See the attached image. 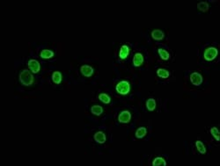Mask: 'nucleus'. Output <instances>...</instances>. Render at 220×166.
<instances>
[{
	"label": "nucleus",
	"mask_w": 220,
	"mask_h": 166,
	"mask_svg": "<svg viewBox=\"0 0 220 166\" xmlns=\"http://www.w3.org/2000/svg\"><path fill=\"white\" fill-rule=\"evenodd\" d=\"M19 82L25 86H30L33 84L34 77L28 70H23L19 73Z\"/></svg>",
	"instance_id": "obj_1"
},
{
	"label": "nucleus",
	"mask_w": 220,
	"mask_h": 166,
	"mask_svg": "<svg viewBox=\"0 0 220 166\" xmlns=\"http://www.w3.org/2000/svg\"><path fill=\"white\" fill-rule=\"evenodd\" d=\"M115 90L119 94L127 95L130 91V84L128 81H121L116 84Z\"/></svg>",
	"instance_id": "obj_2"
},
{
	"label": "nucleus",
	"mask_w": 220,
	"mask_h": 166,
	"mask_svg": "<svg viewBox=\"0 0 220 166\" xmlns=\"http://www.w3.org/2000/svg\"><path fill=\"white\" fill-rule=\"evenodd\" d=\"M219 54V50L214 47H208L206 48V50L204 51V59L206 61H213L218 56Z\"/></svg>",
	"instance_id": "obj_3"
},
{
	"label": "nucleus",
	"mask_w": 220,
	"mask_h": 166,
	"mask_svg": "<svg viewBox=\"0 0 220 166\" xmlns=\"http://www.w3.org/2000/svg\"><path fill=\"white\" fill-rule=\"evenodd\" d=\"M203 80H204L203 79V76L201 75L200 73H198V72H193L190 75V81L195 86L201 85L202 83H203Z\"/></svg>",
	"instance_id": "obj_4"
},
{
	"label": "nucleus",
	"mask_w": 220,
	"mask_h": 166,
	"mask_svg": "<svg viewBox=\"0 0 220 166\" xmlns=\"http://www.w3.org/2000/svg\"><path fill=\"white\" fill-rule=\"evenodd\" d=\"M28 68L30 69L33 73H38L41 70V64L40 62L35 59H31V60L28 61Z\"/></svg>",
	"instance_id": "obj_5"
},
{
	"label": "nucleus",
	"mask_w": 220,
	"mask_h": 166,
	"mask_svg": "<svg viewBox=\"0 0 220 166\" xmlns=\"http://www.w3.org/2000/svg\"><path fill=\"white\" fill-rule=\"evenodd\" d=\"M80 72H81V74L84 76L90 77V76H92L93 74H94V70L93 67H91L89 65H83L80 68Z\"/></svg>",
	"instance_id": "obj_6"
},
{
	"label": "nucleus",
	"mask_w": 220,
	"mask_h": 166,
	"mask_svg": "<svg viewBox=\"0 0 220 166\" xmlns=\"http://www.w3.org/2000/svg\"><path fill=\"white\" fill-rule=\"evenodd\" d=\"M130 120H131V113L129 111H123L118 116V121L121 123H129Z\"/></svg>",
	"instance_id": "obj_7"
},
{
	"label": "nucleus",
	"mask_w": 220,
	"mask_h": 166,
	"mask_svg": "<svg viewBox=\"0 0 220 166\" xmlns=\"http://www.w3.org/2000/svg\"><path fill=\"white\" fill-rule=\"evenodd\" d=\"M151 34H152V39L155 40V41H162V40L164 39V37H165L164 32L159 30V29H155V30H153Z\"/></svg>",
	"instance_id": "obj_8"
},
{
	"label": "nucleus",
	"mask_w": 220,
	"mask_h": 166,
	"mask_svg": "<svg viewBox=\"0 0 220 166\" xmlns=\"http://www.w3.org/2000/svg\"><path fill=\"white\" fill-rule=\"evenodd\" d=\"M143 62V56L141 53H137L134 57H133V64L135 67H139L141 66Z\"/></svg>",
	"instance_id": "obj_9"
},
{
	"label": "nucleus",
	"mask_w": 220,
	"mask_h": 166,
	"mask_svg": "<svg viewBox=\"0 0 220 166\" xmlns=\"http://www.w3.org/2000/svg\"><path fill=\"white\" fill-rule=\"evenodd\" d=\"M129 54V47L127 45H123L121 47L120 52H119V57L123 60L126 59Z\"/></svg>",
	"instance_id": "obj_10"
},
{
	"label": "nucleus",
	"mask_w": 220,
	"mask_h": 166,
	"mask_svg": "<svg viewBox=\"0 0 220 166\" xmlns=\"http://www.w3.org/2000/svg\"><path fill=\"white\" fill-rule=\"evenodd\" d=\"M94 138L95 142L100 143V144H102V143H104L106 142V135L103 132H101V131H99V132L95 133Z\"/></svg>",
	"instance_id": "obj_11"
},
{
	"label": "nucleus",
	"mask_w": 220,
	"mask_h": 166,
	"mask_svg": "<svg viewBox=\"0 0 220 166\" xmlns=\"http://www.w3.org/2000/svg\"><path fill=\"white\" fill-rule=\"evenodd\" d=\"M63 80V76L60 71H55L52 74V81L56 84H61Z\"/></svg>",
	"instance_id": "obj_12"
},
{
	"label": "nucleus",
	"mask_w": 220,
	"mask_h": 166,
	"mask_svg": "<svg viewBox=\"0 0 220 166\" xmlns=\"http://www.w3.org/2000/svg\"><path fill=\"white\" fill-rule=\"evenodd\" d=\"M40 56L43 59H49L54 56V52L49 49H43L41 51Z\"/></svg>",
	"instance_id": "obj_13"
},
{
	"label": "nucleus",
	"mask_w": 220,
	"mask_h": 166,
	"mask_svg": "<svg viewBox=\"0 0 220 166\" xmlns=\"http://www.w3.org/2000/svg\"><path fill=\"white\" fill-rule=\"evenodd\" d=\"M145 105H146V108H147L150 112H152V111H154L155 108H156V101H155L154 99H149L146 100Z\"/></svg>",
	"instance_id": "obj_14"
},
{
	"label": "nucleus",
	"mask_w": 220,
	"mask_h": 166,
	"mask_svg": "<svg viewBox=\"0 0 220 166\" xmlns=\"http://www.w3.org/2000/svg\"><path fill=\"white\" fill-rule=\"evenodd\" d=\"M158 56H160V58L162 60L166 61L170 58V55L169 53L166 50V49H163V48H158Z\"/></svg>",
	"instance_id": "obj_15"
},
{
	"label": "nucleus",
	"mask_w": 220,
	"mask_h": 166,
	"mask_svg": "<svg viewBox=\"0 0 220 166\" xmlns=\"http://www.w3.org/2000/svg\"><path fill=\"white\" fill-rule=\"evenodd\" d=\"M152 165L153 166H166V162L163 157L158 156L156 158H154V160L152 161Z\"/></svg>",
	"instance_id": "obj_16"
},
{
	"label": "nucleus",
	"mask_w": 220,
	"mask_h": 166,
	"mask_svg": "<svg viewBox=\"0 0 220 166\" xmlns=\"http://www.w3.org/2000/svg\"><path fill=\"white\" fill-rule=\"evenodd\" d=\"M146 134H147V129L145 127H141L137 129L136 137L138 138V139H142V138H143L144 136H146Z\"/></svg>",
	"instance_id": "obj_17"
},
{
	"label": "nucleus",
	"mask_w": 220,
	"mask_h": 166,
	"mask_svg": "<svg viewBox=\"0 0 220 166\" xmlns=\"http://www.w3.org/2000/svg\"><path fill=\"white\" fill-rule=\"evenodd\" d=\"M209 8H210V5L206 2H200L197 4V9L203 13H206L209 10Z\"/></svg>",
	"instance_id": "obj_18"
},
{
	"label": "nucleus",
	"mask_w": 220,
	"mask_h": 166,
	"mask_svg": "<svg viewBox=\"0 0 220 166\" xmlns=\"http://www.w3.org/2000/svg\"><path fill=\"white\" fill-rule=\"evenodd\" d=\"M91 112H92L94 114H95V115L99 116V115L102 114V113H103V108H102L100 106L95 105V106H93L91 107Z\"/></svg>",
	"instance_id": "obj_19"
},
{
	"label": "nucleus",
	"mask_w": 220,
	"mask_h": 166,
	"mask_svg": "<svg viewBox=\"0 0 220 166\" xmlns=\"http://www.w3.org/2000/svg\"><path fill=\"white\" fill-rule=\"evenodd\" d=\"M99 99L104 104H109L111 102V98L106 93H100L99 95Z\"/></svg>",
	"instance_id": "obj_20"
},
{
	"label": "nucleus",
	"mask_w": 220,
	"mask_h": 166,
	"mask_svg": "<svg viewBox=\"0 0 220 166\" xmlns=\"http://www.w3.org/2000/svg\"><path fill=\"white\" fill-rule=\"evenodd\" d=\"M195 147H196L197 150L199 151V153H201V154H205L206 153V148H205L204 144L201 141H196L195 142Z\"/></svg>",
	"instance_id": "obj_21"
},
{
	"label": "nucleus",
	"mask_w": 220,
	"mask_h": 166,
	"mask_svg": "<svg viewBox=\"0 0 220 166\" xmlns=\"http://www.w3.org/2000/svg\"><path fill=\"white\" fill-rule=\"evenodd\" d=\"M157 75L161 78H167L170 76V73L168 70L165 69H158L157 70Z\"/></svg>",
	"instance_id": "obj_22"
},
{
	"label": "nucleus",
	"mask_w": 220,
	"mask_h": 166,
	"mask_svg": "<svg viewBox=\"0 0 220 166\" xmlns=\"http://www.w3.org/2000/svg\"><path fill=\"white\" fill-rule=\"evenodd\" d=\"M210 133L211 134V136L216 139V141H218V142L219 141V129L216 127H211L210 130Z\"/></svg>",
	"instance_id": "obj_23"
}]
</instances>
